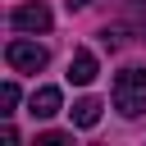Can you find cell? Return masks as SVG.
Here are the masks:
<instances>
[{"label": "cell", "instance_id": "obj_2", "mask_svg": "<svg viewBox=\"0 0 146 146\" xmlns=\"http://www.w3.org/2000/svg\"><path fill=\"white\" fill-rule=\"evenodd\" d=\"M5 59H9V68L14 73H41L46 68V46H36V41H23V36H14L9 46H5Z\"/></svg>", "mask_w": 146, "mask_h": 146}, {"label": "cell", "instance_id": "obj_5", "mask_svg": "<svg viewBox=\"0 0 146 146\" xmlns=\"http://www.w3.org/2000/svg\"><path fill=\"white\" fill-rule=\"evenodd\" d=\"M59 105H64V100H59V87H41V91H32V110H27V114H32V119H55Z\"/></svg>", "mask_w": 146, "mask_h": 146}, {"label": "cell", "instance_id": "obj_7", "mask_svg": "<svg viewBox=\"0 0 146 146\" xmlns=\"http://www.w3.org/2000/svg\"><path fill=\"white\" fill-rule=\"evenodd\" d=\"M0 105H5L0 114H14V105H18V87H14V82H5V87H0Z\"/></svg>", "mask_w": 146, "mask_h": 146}, {"label": "cell", "instance_id": "obj_1", "mask_svg": "<svg viewBox=\"0 0 146 146\" xmlns=\"http://www.w3.org/2000/svg\"><path fill=\"white\" fill-rule=\"evenodd\" d=\"M114 110H119L123 119H137V114L146 110V68L128 64V68L114 73Z\"/></svg>", "mask_w": 146, "mask_h": 146}, {"label": "cell", "instance_id": "obj_8", "mask_svg": "<svg viewBox=\"0 0 146 146\" xmlns=\"http://www.w3.org/2000/svg\"><path fill=\"white\" fill-rule=\"evenodd\" d=\"M73 141V132H41L36 137V146H68Z\"/></svg>", "mask_w": 146, "mask_h": 146}, {"label": "cell", "instance_id": "obj_6", "mask_svg": "<svg viewBox=\"0 0 146 146\" xmlns=\"http://www.w3.org/2000/svg\"><path fill=\"white\" fill-rule=\"evenodd\" d=\"M68 114H73V128H96V123H100V100H96V96H82Z\"/></svg>", "mask_w": 146, "mask_h": 146}, {"label": "cell", "instance_id": "obj_4", "mask_svg": "<svg viewBox=\"0 0 146 146\" xmlns=\"http://www.w3.org/2000/svg\"><path fill=\"white\" fill-rule=\"evenodd\" d=\"M96 55L91 50H73V59H68V82L73 87H87V82H96Z\"/></svg>", "mask_w": 146, "mask_h": 146}, {"label": "cell", "instance_id": "obj_9", "mask_svg": "<svg viewBox=\"0 0 146 146\" xmlns=\"http://www.w3.org/2000/svg\"><path fill=\"white\" fill-rule=\"evenodd\" d=\"M87 5H91V0H68V9H87Z\"/></svg>", "mask_w": 146, "mask_h": 146}, {"label": "cell", "instance_id": "obj_3", "mask_svg": "<svg viewBox=\"0 0 146 146\" xmlns=\"http://www.w3.org/2000/svg\"><path fill=\"white\" fill-rule=\"evenodd\" d=\"M9 23H14V32H50V9L36 0V5H18L14 14H9Z\"/></svg>", "mask_w": 146, "mask_h": 146}]
</instances>
